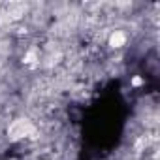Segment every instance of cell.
I'll return each instance as SVG.
<instances>
[{"instance_id": "obj_2", "label": "cell", "mask_w": 160, "mask_h": 160, "mask_svg": "<svg viewBox=\"0 0 160 160\" xmlns=\"http://www.w3.org/2000/svg\"><path fill=\"white\" fill-rule=\"evenodd\" d=\"M124 42H126V36H124L122 32H119V30H115V32L111 34V38H109V45H111V47H122Z\"/></svg>"}, {"instance_id": "obj_1", "label": "cell", "mask_w": 160, "mask_h": 160, "mask_svg": "<svg viewBox=\"0 0 160 160\" xmlns=\"http://www.w3.org/2000/svg\"><path fill=\"white\" fill-rule=\"evenodd\" d=\"M32 132H34V124H32L30 121H27V119H17V121H13V122L10 124V128H8V134H10L12 139L27 138V136H30Z\"/></svg>"}]
</instances>
